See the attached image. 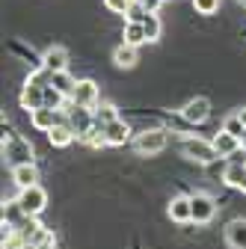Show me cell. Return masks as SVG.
<instances>
[{
	"instance_id": "6da1fadb",
	"label": "cell",
	"mask_w": 246,
	"mask_h": 249,
	"mask_svg": "<svg viewBox=\"0 0 246 249\" xmlns=\"http://www.w3.org/2000/svg\"><path fill=\"white\" fill-rule=\"evenodd\" d=\"M0 151H3V160H6L9 169L24 166V163H33V158H36L33 142H30L27 137H21V134H15L6 122H3V148H0Z\"/></svg>"
},
{
	"instance_id": "7a4b0ae2",
	"label": "cell",
	"mask_w": 246,
	"mask_h": 249,
	"mask_svg": "<svg viewBox=\"0 0 246 249\" xmlns=\"http://www.w3.org/2000/svg\"><path fill=\"white\" fill-rule=\"evenodd\" d=\"M181 154L193 163H202V166H211L213 160L220 158L217 148H213V140H205V137H196V134H184L181 142H178Z\"/></svg>"
},
{
	"instance_id": "3957f363",
	"label": "cell",
	"mask_w": 246,
	"mask_h": 249,
	"mask_svg": "<svg viewBox=\"0 0 246 249\" xmlns=\"http://www.w3.org/2000/svg\"><path fill=\"white\" fill-rule=\"evenodd\" d=\"M169 142V128L166 124H158V128H145L140 134H134L131 145L134 151L140 154V158H155V154H160Z\"/></svg>"
},
{
	"instance_id": "277c9868",
	"label": "cell",
	"mask_w": 246,
	"mask_h": 249,
	"mask_svg": "<svg viewBox=\"0 0 246 249\" xmlns=\"http://www.w3.org/2000/svg\"><path fill=\"white\" fill-rule=\"evenodd\" d=\"M51 83V71L48 69H39V71H30L24 89H21V107L27 113H33L39 107H45V86Z\"/></svg>"
},
{
	"instance_id": "5b68a950",
	"label": "cell",
	"mask_w": 246,
	"mask_h": 249,
	"mask_svg": "<svg viewBox=\"0 0 246 249\" xmlns=\"http://www.w3.org/2000/svg\"><path fill=\"white\" fill-rule=\"evenodd\" d=\"M66 122L74 128V134H77V140H83L92 128H95V110H89V107H80V104H74V101H69L66 104Z\"/></svg>"
},
{
	"instance_id": "8992f818",
	"label": "cell",
	"mask_w": 246,
	"mask_h": 249,
	"mask_svg": "<svg viewBox=\"0 0 246 249\" xmlns=\"http://www.w3.org/2000/svg\"><path fill=\"white\" fill-rule=\"evenodd\" d=\"M18 202H21V208L30 216H39L48 208V193H45L42 184H33V187H24V190L18 193Z\"/></svg>"
},
{
	"instance_id": "52a82bcc",
	"label": "cell",
	"mask_w": 246,
	"mask_h": 249,
	"mask_svg": "<svg viewBox=\"0 0 246 249\" xmlns=\"http://www.w3.org/2000/svg\"><path fill=\"white\" fill-rule=\"evenodd\" d=\"M190 208H193V223L196 226H208L213 216H217V199L208 196V193H193Z\"/></svg>"
},
{
	"instance_id": "ba28073f",
	"label": "cell",
	"mask_w": 246,
	"mask_h": 249,
	"mask_svg": "<svg viewBox=\"0 0 246 249\" xmlns=\"http://www.w3.org/2000/svg\"><path fill=\"white\" fill-rule=\"evenodd\" d=\"M71 101H74V104H80V107H89V110H95V107L101 104V95H98V83H95V80H89V77L77 80Z\"/></svg>"
},
{
	"instance_id": "9c48e42d",
	"label": "cell",
	"mask_w": 246,
	"mask_h": 249,
	"mask_svg": "<svg viewBox=\"0 0 246 249\" xmlns=\"http://www.w3.org/2000/svg\"><path fill=\"white\" fill-rule=\"evenodd\" d=\"M178 113H181V116L187 119L193 128H196V124H205V122L211 119V101H208V98H202V95H196V98H190L187 104H184Z\"/></svg>"
},
{
	"instance_id": "30bf717a",
	"label": "cell",
	"mask_w": 246,
	"mask_h": 249,
	"mask_svg": "<svg viewBox=\"0 0 246 249\" xmlns=\"http://www.w3.org/2000/svg\"><path fill=\"white\" fill-rule=\"evenodd\" d=\"M59 122H66V110H53V107H39V110H33L30 113V124H33L36 131H51V128H56Z\"/></svg>"
},
{
	"instance_id": "8fae6325",
	"label": "cell",
	"mask_w": 246,
	"mask_h": 249,
	"mask_svg": "<svg viewBox=\"0 0 246 249\" xmlns=\"http://www.w3.org/2000/svg\"><path fill=\"white\" fill-rule=\"evenodd\" d=\"M104 134H107V142L110 145H125L134 140V128H131V122L128 119H113L110 124H104Z\"/></svg>"
},
{
	"instance_id": "7c38bea8",
	"label": "cell",
	"mask_w": 246,
	"mask_h": 249,
	"mask_svg": "<svg viewBox=\"0 0 246 249\" xmlns=\"http://www.w3.org/2000/svg\"><path fill=\"white\" fill-rule=\"evenodd\" d=\"M9 53H12L18 62H24V66H27L30 71H39V69H45L42 53H36L33 48H27V45H24V42H18V39H12V42H9Z\"/></svg>"
},
{
	"instance_id": "4fadbf2b",
	"label": "cell",
	"mask_w": 246,
	"mask_h": 249,
	"mask_svg": "<svg viewBox=\"0 0 246 249\" xmlns=\"http://www.w3.org/2000/svg\"><path fill=\"white\" fill-rule=\"evenodd\" d=\"M42 62L51 74L53 71H69V51L63 45H51V48L42 51Z\"/></svg>"
},
{
	"instance_id": "5bb4252c",
	"label": "cell",
	"mask_w": 246,
	"mask_h": 249,
	"mask_svg": "<svg viewBox=\"0 0 246 249\" xmlns=\"http://www.w3.org/2000/svg\"><path fill=\"white\" fill-rule=\"evenodd\" d=\"M166 213L172 223H193V208H190V196H172L166 205Z\"/></svg>"
},
{
	"instance_id": "9a60e30c",
	"label": "cell",
	"mask_w": 246,
	"mask_h": 249,
	"mask_svg": "<svg viewBox=\"0 0 246 249\" xmlns=\"http://www.w3.org/2000/svg\"><path fill=\"white\" fill-rule=\"evenodd\" d=\"M223 237H226V246L228 249H246V220H243V216L226 223Z\"/></svg>"
},
{
	"instance_id": "2e32d148",
	"label": "cell",
	"mask_w": 246,
	"mask_h": 249,
	"mask_svg": "<svg viewBox=\"0 0 246 249\" xmlns=\"http://www.w3.org/2000/svg\"><path fill=\"white\" fill-rule=\"evenodd\" d=\"M240 145H243V140L234 137V134H228V131H223V128L213 134V148H217V154H220V158H226V160L231 158Z\"/></svg>"
},
{
	"instance_id": "e0dca14e",
	"label": "cell",
	"mask_w": 246,
	"mask_h": 249,
	"mask_svg": "<svg viewBox=\"0 0 246 249\" xmlns=\"http://www.w3.org/2000/svg\"><path fill=\"white\" fill-rule=\"evenodd\" d=\"M223 184L231 187V190L246 193V163H226V169H223Z\"/></svg>"
},
{
	"instance_id": "ac0fdd59",
	"label": "cell",
	"mask_w": 246,
	"mask_h": 249,
	"mask_svg": "<svg viewBox=\"0 0 246 249\" xmlns=\"http://www.w3.org/2000/svg\"><path fill=\"white\" fill-rule=\"evenodd\" d=\"M113 62H116V69H134L137 62H140V53H137V45H128V42H122L116 51H113Z\"/></svg>"
},
{
	"instance_id": "d6986e66",
	"label": "cell",
	"mask_w": 246,
	"mask_h": 249,
	"mask_svg": "<svg viewBox=\"0 0 246 249\" xmlns=\"http://www.w3.org/2000/svg\"><path fill=\"white\" fill-rule=\"evenodd\" d=\"M48 140H51L53 148H66V145H71V142L77 140V134H74V128H71L69 122H59L56 128L48 131Z\"/></svg>"
},
{
	"instance_id": "ffe728a7",
	"label": "cell",
	"mask_w": 246,
	"mask_h": 249,
	"mask_svg": "<svg viewBox=\"0 0 246 249\" xmlns=\"http://www.w3.org/2000/svg\"><path fill=\"white\" fill-rule=\"evenodd\" d=\"M12 181H15V187H18V190H24V187H33V184H39V169H36V163H24V166H15V169H12Z\"/></svg>"
},
{
	"instance_id": "44dd1931",
	"label": "cell",
	"mask_w": 246,
	"mask_h": 249,
	"mask_svg": "<svg viewBox=\"0 0 246 249\" xmlns=\"http://www.w3.org/2000/svg\"><path fill=\"white\" fill-rule=\"evenodd\" d=\"M27 216H30V213H27V211L21 208V202H18V199H15V202H6V205H3V223H6V226H12L15 231H18V229H21V226L27 223Z\"/></svg>"
},
{
	"instance_id": "7402d4cb",
	"label": "cell",
	"mask_w": 246,
	"mask_h": 249,
	"mask_svg": "<svg viewBox=\"0 0 246 249\" xmlns=\"http://www.w3.org/2000/svg\"><path fill=\"white\" fill-rule=\"evenodd\" d=\"M122 42H128V45H145L148 42V36H145V27H142V21H128L125 24V30H122Z\"/></svg>"
},
{
	"instance_id": "603a6c76",
	"label": "cell",
	"mask_w": 246,
	"mask_h": 249,
	"mask_svg": "<svg viewBox=\"0 0 246 249\" xmlns=\"http://www.w3.org/2000/svg\"><path fill=\"white\" fill-rule=\"evenodd\" d=\"M51 86H56L63 95L71 101V95H74V86H77V77H71L69 71H53L51 74Z\"/></svg>"
},
{
	"instance_id": "cb8c5ba5",
	"label": "cell",
	"mask_w": 246,
	"mask_h": 249,
	"mask_svg": "<svg viewBox=\"0 0 246 249\" xmlns=\"http://www.w3.org/2000/svg\"><path fill=\"white\" fill-rule=\"evenodd\" d=\"M113 119H119V110H116V104H110V101H101V104L95 107V122H98V128L110 124Z\"/></svg>"
},
{
	"instance_id": "d4e9b609",
	"label": "cell",
	"mask_w": 246,
	"mask_h": 249,
	"mask_svg": "<svg viewBox=\"0 0 246 249\" xmlns=\"http://www.w3.org/2000/svg\"><path fill=\"white\" fill-rule=\"evenodd\" d=\"M142 27H145V36H148V42H158V39H160V30H163V24H160L158 12H148V18L142 21Z\"/></svg>"
},
{
	"instance_id": "484cf974",
	"label": "cell",
	"mask_w": 246,
	"mask_h": 249,
	"mask_svg": "<svg viewBox=\"0 0 246 249\" xmlns=\"http://www.w3.org/2000/svg\"><path fill=\"white\" fill-rule=\"evenodd\" d=\"M223 131H228V134H234V137H246V124H243V119L237 116V113H231V116H226L223 119Z\"/></svg>"
},
{
	"instance_id": "4316f807",
	"label": "cell",
	"mask_w": 246,
	"mask_h": 249,
	"mask_svg": "<svg viewBox=\"0 0 246 249\" xmlns=\"http://www.w3.org/2000/svg\"><path fill=\"white\" fill-rule=\"evenodd\" d=\"M134 3H137V0H104V6L110 12H116V15H128Z\"/></svg>"
},
{
	"instance_id": "83f0119b",
	"label": "cell",
	"mask_w": 246,
	"mask_h": 249,
	"mask_svg": "<svg viewBox=\"0 0 246 249\" xmlns=\"http://www.w3.org/2000/svg\"><path fill=\"white\" fill-rule=\"evenodd\" d=\"M193 9L199 15H213V12H220V0H193Z\"/></svg>"
},
{
	"instance_id": "f1b7e54d",
	"label": "cell",
	"mask_w": 246,
	"mask_h": 249,
	"mask_svg": "<svg viewBox=\"0 0 246 249\" xmlns=\"http://www.w3.org/2000/svg\"><path fill=\"white\" fill-rule=\"evenodd\" d=\"M125 18H128V21H145V18H148V9H145V6L140 3V0H137V3L131 6V12H128Z\"/></svg>"
},
{
	"instance_id": "f546056e",
	"label": "cell",
	"mask_w": 246,
	"mask_h": 249,
	"mask_svg": "<svg viewBox=\"0 0 246 249\" xmlns=\"http://www.w3.org/2000/svg\"><path fill=\"white\" fill-rule=\"evenodd\" d=\"M140 3H142V6H145L148 12H158V9L163 6V0H140Z\"/></svg>"
},
{
	"instance_id": "4dcf8cb0",
	"label": "cell",
	"mask_w": 246,
	"mask_h": 249,
	"mask_svg": "<svg viewBox=\"0 0 246 249\" xmlns=\"http://www.w3.org/2000/svg\"><path fill=\"white\" fill-rule=\"evenodd\" d=\"M39 249H56V240L51 237V240H45V243H39Z\"/></svg>"
},
{
	"instance_id": "1f68e13d",
	"label": "cell",
	"mask_w": 246,
	"mask_h": 249,
	"mask_svg": "<svg viewBox=\"0 0 246 249\" xmlns=\"http://www.w3.org/2000/svg\"><path fill=\"white\" fill-rule=\"evenodd\" d=\"M237 116H240V119H243V124H246V107H240V110H237Z\"/></svg>"
},
{
	"instance_id": "d6a6232c",
	"label": "cell",
	"mask_w": 246,
	"mask_h": 249,
	"mask_svg": "<svg viewBox=\"0 0 246 249\" xmlns=\"http://www.w3.org/2000/svg\"><path fill=\"white\" fill-rule=\"evenodd\" d=\"M21 249H39V246H33V243H24V246H21Z\"/></svg>"
},
{
	"instance_id": "836d02e7",
	"label": "cell",
	"mask_w": 246,
	"mask_h": 249,
	"mask_svg": "<svg viewBox=\"0 0 246 249\" xmlns=\"http://www.w3.org/2000/svg\"><path fill=\"white\" fill-rule=\"evenodd\" d=\"M134 249H142V246H140V243H134Z\"/></svg>"
},
{
	"instance_id": "e575fe53",
	"label": "cell",
	"mask_w": 246,
	"mask_h": 249,
	"mask_svg": "<svg viewBox=\"0 0 246 249\" xmlns=\"http://www.w3.org/2000/svg\"><path fill=\"white\" fill-rule=\"evenodd\" d=\"M240 3H243V6H246V0H240Z\"/></svg>"
},
{
	"instance_id": "d590c367",
	"label": "cell",
	"mask_w": 246,
	"mask_h": 249,
	"mask_svg": "<svg viewBox=\"0 0 246 249\" xmlns=\"http://www.w3.org/2000/svg\"><path fill=\"white\" fill-rule=\"evenodd\" d=\"M243 145H246V137H243Z\"/></svg>"
},
{
	"instance_id": "8d00e7d4",
	"label": "cell",
	"mask_w": 246,
	"mask_h": 249,
	"mask_svg": "<svg viewBox=\"0 0 246 249\" xmlns=\"http://www.w3.org/2000/svg\"><path fill=\"white\" fill-rule=\"evenodd\" d=\"M163 3H166V0H163Z\"/></svg>"
}]
</instances>
